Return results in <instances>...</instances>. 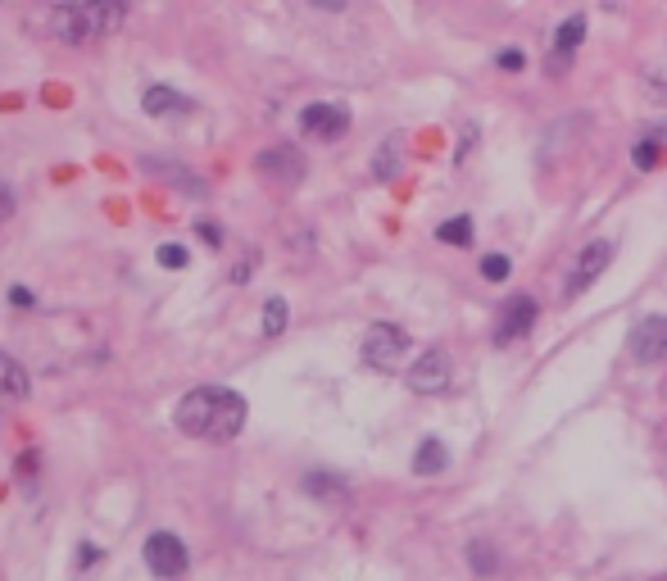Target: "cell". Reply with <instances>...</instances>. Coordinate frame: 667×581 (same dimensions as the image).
Instances as JSON below:
<instances>
[{"label":"cell","instance_id":"obj_1","mask_svg":"<svg viewBox=\"0 0 667 581\" xmlns=\"http://www.w3.org/2000/svg\"><path fill=\"white\" fill-rule=\"evenodd\" d=\"M173 423L182 436L227 445L241 436V427H246V400H241L232 386H196V391L182 395Z\"/></svg>","mask_w":667,"mask_h":581},{"label":"cell","instance_id":"obj_2","mask_svg":"<svg viewBox=\"0 0 667 581\" xmlns=\"http://www.w3.org/2000/svg\"><path fill=\"white\" fill-rule=\"evenodd\" d=\"M123 19H128L123 0H64V5L50 10V28L69 46H87L96 37H109V32L123 28Z\"/></svg>","mask_w":667,"mask_h":581},{"label":"cell","instance_id":"obj_3","mask_svg":"<svg viewBox=\"0 0 667 581\" xmlns=\"http://www.w3.org/2000/svg\"><path fill=\"white\" fill-rule=\"evenodd\" d=\"M409 355V332L395 323H373L363 336V364L377 368V373H391L400 368V359Z\"/></svg>","mask_w":667,"mask_h":581},{"label":"cell","instance_id":"obj_4","mask_svg":"<svg viewBox=\"0 0 667 581\" xmlns=\"http://www.w3.org/2000/svg\"><path fill=\"white\" fill-rule=\"evenodd\" d=\"M146 568L155 572L159 581H177V577H187L191 559H187V545H182V536L173 532H155L146 541Z\"/></svg>","mask_w":667,"mask_h":581},{"label":"cell","instance_id":"obj_5","mask_svg":"<svg viewBox=\"0 0 667 581\" xmlns=\"http://www.w3.org/2000/svg\"><path fill=\"white\" fill-rule=\"evenodd\" d=\"M305 155H300V146H268L259 150L255 159V173L264 182H277V187H295V182H305Z\"/></svg>","mask_w":667,"mask_h":581},{"label":"cell","instance_id":"obj_6","mask_svg":"<svg viewBox=\"0 0 667 581\" xmlns=\"http://www.w3.org/2000/svg\"><path fill=\"white\" fill-rule=\"evenodd\" d=\"M627 355L636 359L640 368H654L667 359V318L663 314H649L636 323V332H631L627 341Z\"/></svg>","mask_w":667,"mask_h":581},{"label":"cell","instance_id":"obj_7","mask_svg":"<svg viewBox=\"0 0 667 581\" xmlns=\"http://www.w3.org/2000/svg\"><path fill=\"white\" fill-rule=\"evenodd\" d=\"M536 318H540V309H536V300L531 296H513V300H504V309H500V323H495V345H513V341H522V336L536 327Z\"/></svg>","mask_w":667,"mask_h":581},{"label":"cell","instance_id":"obj_8","mask_svg":"<svg viewBox=\"0 0 667 581\" xmlns=\"http://www.w3.org/2000/svg\"><path fill=\"white\" fill-rule=\"evenodd\" d=\"M609 264H613V241H590V246L577 255L572 273H568V300H577L590 282H599V273H604Z\"/></svg>","mask_w":667,"mask_h":581},{"label":"cell","instance_id":"obj_9","mask_svg":"<svg viewBox=\"0 0 667 581\" xmlns=\"http://www.w3.org/2000/svg\"><path fill=\"white\" fill-rule=\"evenodd\" d=\"M445 386H450V355L445 350H427L418 364H409V391L441 395Z\"/></svg>","mask_w":667,"mask_h":581},{"label":"cell","instance_id":"obj_10","mask_svg":"<svg viewBox=\"0 0 667 581\" xmlns=\"http://www.w3.org/2000/svg\"><path fill=\"white\" fill-rule=\"evenodd\" d=\"M300 128L318 141H336L350 128V109L345 105H305L300 109Z\"/></svg>","mask_w":667,"mask_h":581},{"label":"cell","instance_id":"obj_11","mask_svg":"<svg viewBox=\"0 0 667 581\" xmlns=\"http://www.w3.org/2000/svg\"><path fill=\"white\" fill-rule=\"evenodd\" d=\"M581 37H586V19H581V14L563 19V28L554 32V50H550V60H545V73H550V78H563V69L572 64V55H577Z\"/></svg>","mask_w":667,"mask_h":581},{"label":"cell","instance_id":"obj_12","mask_svg":"<svg viewBox=\"0 0 667 581\" xmlns=\"http://www.w3.org/2000/svg\"><path fill=\"white\" fill-rule=\"evenodd\" d=\"M141 168H146L150 178H164L168 187H177V191H187V196H209V187L191 173V168H182V164H173V159H141Z\"/></svg>","mask_w":667,"mask_h":581},{"label":"cell","instance_id":"obj_13","mask_svg":"<svg viewBox=\"0 0 667 581\" xmlns=\"http://www.w3.org/2000/svg\"><path fill=\"white\" fill-rule=\"evenodd\" d=\"M28 368L0 350V400H28Z\"/></svg>","mask_w":667,"mask_h":581},{"label":"cell","instance_id":"obj_14","mask_svg":"<svg viewBox=\"0 0 667 581\" xmlns=\"http://www.w3.org/2000/svg\"><path fill=\"white\" fill-rule=\"evenodd\" d=\"M141 109H146L150 119H168V114H187L191 100L187 96H177L173 87H150L146 100H141Z\"/></svg>","mask_w":667,"mask_h":581},{"label":"cell","instance_id":"obj_15","mask_svg":"<svg viewBox=\"0 0 667 581\" xmlns=\"http://www.w3.org/2000/svg\"><path fill=\"white\" fill-rule=\"evenodd\" d=\"M450 468V450H445V441H436V436H427V441L418 445V454H413V473L418 477H436Z\"/></svg>","mask_w":667,"mask_h":581},{"label":"cell","instance_id":"obj_16","mask_svg":"<svg viewBox=\"0 0 667 581\" xmlns=\"http://www.w3.org/2000/svg\"><path fill=\"white\" fill-rule=\"evenodd\" d=\"M305 491L318 495V500H327V504H341L345 495H350V486H345L336 473H309L305 477Z\"/></svg>","mask_w":667,"mask_h":581},{"label":"cell","instance_id":"obj_17","mask_svg":"<svg viewBox=\"0 0 667 581\" xmlns=\"http://www.w3.org/2000/svg\"><path fill=\"white\" fill-rule=\"evenodd\" d=\"M395 173H400V137H386L382 150H377V159H373V178L391 182Z\"/></svg>","mask_w":667,"mask_h":581},{"label":"cell","instance_id":"obj_18","mask_svg":"<svg viewBox=\"0 0 667 581\" xmlns=\"http://www.w3.org/2000/svg\"><path fill=\"white\" fill-rule=\"evenodd\" d=\"M436 241H445V246H468V241H472V218L459 214V218H450V223H441V227H436Z\"/></svg>","mask_w":667,"mask_h":581},{"label":"cell","instance_id":"obj_19","mask_svg":"<svg viewBox=\"0 0 667 581\" xmlns=\"http://www.w3.org/2000/svg\"><path fill=\"white\" fill-rule=\"evenodd\" d=\"M631 164H636L640 173H649V168H658V164H663V146H658L654 137L636 141V150H631Z\"/></svg>","mask_w":667,"mask_h":581},{"label":"cell","instance_id":"obj_20","mask_svg":"<svg viewBox=\"0 0 667 581\" xmlns=\"http://www.w3.org/2000/svg\"><path fill=\"white\" fill-rule=\"evenodd\" d=\"M645 91H649V100L667 105V60L663 64H649V69H645Z\"/></svg>","mask_w":667,"mask_h":581},{"label":"cell","instance_id":"obj_21","mask_svg":"<svg viewBox=\"0 0 667 581\" xmlns=\"http://www.w3.org/2000/svg\"><path fill=\"white\" fill-rule=\"evenodd\" d=\"M286 332V300L273 296L264 305V336H282Z\"/></svg>","mask_w":667,"mask_h":581},{"label":"cell","instance_id":"obj_22","mask_svg":"<svg viewBox=\"0 0 667 581\" xmlns=\"http://www.w3.org/2000/svg\"><path fill=\"white\" fill-rule=\"evenodd\" d=\"M468 563H472V572H481V577H491L500 563H495V550L486 541H472V550H468Z\"/></svg>","mask_w":667,"mask_h":581},{"label":"cell","instance_id":"obj_23","mask_svg":"<svg viewBox=\"0 0 667 581\" xmlns=\"http://www.w3.org/2000/svg\"><path fill=\"white\" fill-rule=\"evenodd\" d=\"M509 273H513L509 255H481V277H486V282H504Z\"/></svg>","mask_w":667,"mask_h":581},{"label":"cell","instance_id":"obj_24","mask_svg":"<svg viewBox=\"0 0 667 581\" xmlns=\"http://www.w3.org/2000/svg\"><path fill=\"white\" fill-rule=\"evenodd\" d=\"M187 246H173V241H168V246H159V264L164 268H187Z\"/></svg>","mask_w":667,"mask_h":581},{"label":"cell","instance_id":"obj_25","mask_svg":"<svg viewBox=\"0 0 667 581\" xmlns=\"http://www.w3.org/2000/svg\"><path fill=\"white\" fill-rule=\"evenodd\" d=\"M495 64H500L504 73H522V64H527V55H522V50H500V60H495Z\"/></svg>","mask_w":667,"mask_h":581},{"label":"cell","instance_id":"obj_26","mask_svg":"<svg viewBox=\"0 0 667 581\" xmlns=\"http://www.w3.org/2000/svg\"><path fill=\"white\" fill-rule=\"evenodd\" d=\"M14 205H19V200H14V191L0 182V223H5V218H14Z\"/></svg>","mask_w":667,"mask_h":581},{"label":"cell","instance_id":"obj_27","mask_svg":"<svg viewBox=\"0 0 667 581\" xmlns=\"http://www.w3.org/2000/svg\"><path fill=\"white\" fill-rule=\"evenodd\" d=\"M196 232L209 241V246H223V232H218V223H196Z\"/></svg>","mask_w":667,"mask_h":581},{"label":"cell","instance_id":"obj_28","mask_svg":"<svg viewBox=\"0 0 667 581\" xmlns=\"http://www.w3.org/2000/svg\"><path fill=\"white\" fill-rule=\"evenodd\" d=\"M10 305H32V291H28V286H10Z\"/></svg>","mask_w":667,"mask_h":581},{"label":"cell","instance_id":"obj_29","mask_svg":"<svg viewBox=\"0 0 667 581\" xmlns=\"http://www.w3.org/2000/svg\"><path fill=\"white\" fill-rule=\"evenodd\" d=\"M314 5H318V10H345V5H350V0H314Z\"/></svg>","mask_w":667,"mask_h":581}]
</instances>
